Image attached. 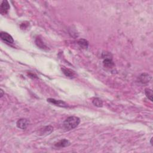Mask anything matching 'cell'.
<instances>
[{
    "label": "cell",
    "mask_w": 153,
    "mask_h": 153,
    "mask_svg": "<svg viewBox=\"0 0 153 153\" xmlns=\"http://www.w3.org/2000/svg\"><path fill=\"white\" fill-rule=\"evenodd\" d=\"M29 124V121L25 118H21L18 120L16 123V126L18 128L20 129H26Z\"/></svg>",
    "instance_id": "obj_3"
},
{
    "label": "cell",
    "mask_w": 153,
    "mask_h": 153,
    "mask_svg": "<svg viewBox=\"0 0 153 153\" xmlns=\"http://www.w3.org/2000/svg\"><path fill=\"white\" fill-rule=\"evenodd\" d=\"M70 145V142H69V141H68V140H66V139H62L59 142H57V143L55 144V146H56V147L63 148V147H65V146H68Z\"/></svg>",
    "instance_id": "obj_7"
},
{
    "label": "cell",
    "mask_w": 153,
    "mask_h": 153,
    "mask_svg": "<svg viewBox=\"0 0 153 153\" xmlns=\"http://www.w3.org/2000/svg\"><path fill=\"white\" fill-rule=\"evenodd\" d=\"M62 71L66 77H70V78H72L73 77H74V72L70 70V69L65 68L64 67H63V68H62Z\"/></svg>",
    "instance_id": "obj_9"
},
{
    "label": "cell",
    "mask_w": 153,
    "mask_h": 153,
    "mask_svg": "<svg viewBox=\"0 0 153 153\" xmlns=\"http://www.w3.org/2000/svg\"><path fill=\"white\" fill-rule=\"evenodd\" d=\"M103 64L105 67H106V68H112V67L114 66V62H113L111 59H110V58L105 59V60H104Z\"/></svg>",
    "instance_id": "obj_8"
},
{
    "label": "cell",
    "mask_w": 153,
    "mask_h": 153,
    "mask_svg": "<svg viewBox=\"0 0 153 153\" xmlns=\"http://www.w3.org/2000/svg\"><path fill=\"white\" fill-rule=\"evenodd\" d=\"M53 127H51V126H47V127H45L43 128V132H41V134H46V135H49L50 133H51L52 132H53Z\"/></svg>",
    "instance_id": "obj_13"
},
{
    "label": "cell",
    "mask_w": 153,
    "mask_h": 153,
    "mask_svg": "<svg viewBox=\"0 0 153 153\" xmlns=\"http://www.w3.org/2000/svg\"><path fill=\"white\" fill-rule=\"evenodd\" d=\"M4 95V92L2 89H1V97H3Z\"/></svg>",
    "instance_id": "obj_15"
},
{
    "label": "cell",
    "mask_w": 153,
    "mask_h": 153,
    "mask_svg": "<svg viewBox=\"0 0 153 153\" xmlns=\"http://www.w3.org/2000/svg\"><path fill=\"white\" fill-rule=\"evenodd\" d=\"M80 123V119L78 117L71 116L67 118L63 123L64 129L67 131L72 130L78 126Z\"/></svg>",
    "instance_id": "obj_1"
},
{
    "label": "cell",
    "mask_w": 153,
    "mask_h": 153,
    "mask_svg": "<svg viewBox=\"0 0 153 153\" xmlns=\"http://www.w3.org/2000/svg\"><path fill=\"white\" fill-rule=\"evenodd\" d=\"M145 95L148 99H150L151 101H152V90L150 89H145Z\"/></svg>",
    "instance_id": "obj_14"
},
{
    "label": "cell",
    "mask_w": 153,
    "mask_h": 153,
    "mask_svg": "<svg viewBox=\"0 0 153 153\" xmlns=\"http://www.w3.org/2000/svg\"><path fill=\"white\" fill-rule=\"evenodd\" d=\"M0 37L2 40L7 44H13L14 39L9 33L5 32H1L0 33Z\"/></svg>",
    "instance_id": "obj_2"
},
{
    "label": "cell",
    "mask_w": 153,
    "mask_h": 153,
    "mask_svg": "<svg viewBox=\"0 0 153 153\" xmlns=\"http://www.w3.org/2000/svg\"><path fill=\"white\" fill-rule=\"evenodd\" d=\"M152 138H151V141H150L151 144V145H152Z\"/></svg>",
    "instance_id": "obj_16"
},
{
    "label": "cell",
    "mask_w": 153,
    "mask_h": 153,
    "mask_svg": "<svg viewBox=\"0 0 153 153\" xmlns=\"http://www.w3.org/2000/svg\"><path fill=\"white\" fill-rule=\"evenodd\" d=\"M151 80V75L148 74H146V73H144V74H141L139 77V82L143 84L149 83Z\"/></svg>",
    "instance_id": "obj_6"
},
{
    "label": "cell",
    "mask_w": 153,
    "mask_h": 153,
    "mask_svg": "<svg viewBox=\"0 0 153 153\" xmlns=\"http://www.w3.org/2000/svg\"><path fill=\"white\" fill-rule=\"evenodd\" d=\"M10 9V5L7 1H3L1 4V7H0V11L2 14H5L7 13L8 10Z\"/></svg>",
    "instance_id": "obj_5"
},
{
    "label": "cell",
    "mask_w": 153,
    "mask_h": 153,
    "mask_svg": "<svg viewBox=\"0 0 153 153\" xmlns=\"http://www.w3.org/2000/svg\"><path fill=\"white\" fill-rule=\"evenodd\" d=\"M35 43H36L38 47H39L40 49H44L46 48H47L46 46L44 44L43 41H42L39 38H37L36 40H35Z\"/></svg>",
    "instance_id": "obj_11"
},
{
    "label": "cell",
    "mask_w": 153,
    "mask_h": 153,
    "mask_svg": "<svg viewBox=\"0 0 153 153\" xmlns=\"http://www.w3.org/2000/svg\"><path fill=\"white\" fill-rule=\"evenodd\" d=\"M47 101L52 104L55 105L56 106H60V107H67L68 106L65 102L60 100H56L52 99V98H49V99H47Z\"/></svg>",
    "instance_id": "obj_4"
},
{
    "label": "cell",
    "mask_w": 153,
    "mask_h": 153,
    "mask_svg": "<svg viewBox=\"0 0 153 153\" xmlns=\"http://www.w3.org/2000/svg\"><path fill=\"white\" fill-rule=\"evenodd\" d=\"M93 104L94 105L98 106V107H102V105H103V102H102V100L98 98L93 99Z\"/></svg>",
    "instance_id": "obj_12"
},
{
    "label": "cell",
    "mask_w": 153,
    "mask_h": 153,
    "mask_svg": "<svg viewBox=\"0 0 153 153\" xmlns=\"http://www.w3.org/2000/svg\"><path fill=\"white\" fill-rule=\"evenodd\" d=\"M78 44L80 47L83 48V49H87L89 46V42L85 39H81L78 41Z\"/></svg>",
    "instance_id": "obj_10"
}]
</instances>
